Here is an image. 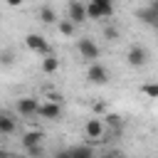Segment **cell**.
Here are the masks:
<instances>
[{
	"instance_id": "cell-1",
	"label": "cell",
	"mask_w": 158,
	"mask_h": 158,
	"mask_svg": "<svg viewBox=\"0 0 158 158\" xmlns=\"http://www.w3.org/2000/svg\"><path fill=\"white\" fill-rule=\"evenodd\" d=\"M84 136H86L89 143H99V141H104V136H106V121H104L101 116L89 118V121L84 123Z\"/></svg>"
},
{
	"instance_id": "cell-2",
	"label": "cell",
	"mask_w": 158,
	"mask_h": 158,
	"mask_svg": "<svg viewBox=\"0 0 158 158\" xmlns=\"http://www.w3.org/2000/svg\"><path fill=\"white\" fill-rule=\"evenodd\" d=\"M114 15V2H101V0H89L86 5V17L89 20H104Z\"/></svg>"
},
{
	"instance_id": "cell-3",
	"label": "cell",
	"mask_w": 158,
	"mask_h": 158,
	"mask_svg": "<svg viewBox=\"0 0 158 158\" xmlns=\"http://www.w3.org/2000/svg\"><path fill=\"white\" fill-rule=\"evenodd\" d=\"M77 52H79V57L81 59H99V54H101V49H99V44L91 40V37H79L77 40Z\"/></svg>"
},
{
	"instance_id": "cell-4",
	"label": "cell",
	"mask_w": 158,
	"mask_h": 158,
	"mask_svg": "<svg viewBox=\"0 0 158 158\" xmlns=\"http://www.w3.org/2000/svg\"><path fill=\"white\" fill-rule=\"evenodd\" d=\"M146 62H148V49H146L143 44H131L128 52H126V64L133 67V69H138V67H143Z\"/></svg>"
},
{
	"instance_id": "cell-5",
	"label": "cell",
	"mask_w": 158,
	"mask_h": 158,
	"mask_svg": "<svg viewBox=\"0 0 158 158\" xmlns=\"http://www.w3.org/2000/svg\"><path fill=\"white\" fill-rule=\"evenodd\" d=\"M86 79L91 81V84H96V86H104L106 81H109V69L101 64V62H91L89 64V69H86Z\"/></svg>"
},
{
	"instance_id": "cell-6",
	"label": "cell",
	"mask_w": 158,
	"mask_h": 158,
	"mask_svg": "<svg viewBox=\"0 0 158 158\" xmlns=\"http://www.w3.org/2000/svg\"><path fill=\"white\" fill-rule=\"evenodd\" d=\"M25 47L27 49H32V52H37V54H49V42L42 37V35H37V32H30V35H25Z\"/></svg>"
},
{
	"instance_id": "cell-7",
	"label": "cell",
	"mask_w": 158,
	"mask_h": 158,
	"mask_svg": "<svg viewBox=\"0 0 158 158\" xmlns=\"http://www.w3.org/2000/svg\"><path fill=\"white\" fill-rule=\"evenodd\" d=\"M15 109H17V114L20 116H37V111H40V101L35 99V96H20L17 99V104H15Z\"/></svg>"
},
{
	"instance_id": "cell-8",
	"label": "cell",
	"mask_w": 158,
	"mask_h": 158,
	"mask_svg": "<svg viewBox=\"0 0 158 158\" xmlns=\"http://www.w3.org/2000/svg\"><path fill=\"white\" fill-rule=\"evenodd\" d=\"M37 116L40 118H47V121H59L62 118V104H57V101H42L40 104V111H37Z\"/></svg>"
},
{
	"instance_id": "cell-9",
	"label": "cell",
	"mask_w": 158,
	"mask_h": 158,
	"mask_svg": "<svg viewBox=\"0 0 158 158\" xmlns=\"http://www.w3.org/2000/svg\"><path fill=\"white\" fill-rule=\"evenodd\" d=\"M67 15H69V20H72L74 25L89 20V17H86V5L79 2V0H69V5H67Z\"/></svg>"
},
{
	"instance_id": "cell-10",
	"label": "cell",
	"mask_w": 158,
	"mask_h": 158,
	"mask_svg": "<svg viewBox=\"0 0 158 158\" xmlns=\"http://www.w3.org/2000/svg\"><path fill=\"white\" fill-rule=\"evenodd\" d=\"M133 17H136V20H141L143 25H148V27H156V25H158V12H156L151 5L136 7V10H133Z\"/></svg>"
},
{
	"instance_id": "cell-11",
	"label": "cell",
	"mask_w": 158,
	"mask_h": 158,
	"mask_svg": "<svg viewBox=\"0 0 158 158\" xmlns=\"http://www.w3.org/2000/svg\"><path fill=\"white\" fill-rule=\"evenodd\" d=\"M101 118L106 121V128H111V136H121V131H123V118H121L118 114H111V111H106Z\"/></svg>"
},
{
	"instance_id": "cell-12",
	"label": "cell",
	"mask_w": 158,
	"mask_h": 158,
	"mask_svg": "<svg viewBox=\"0 0 158 158\" xmlns=\"http://www.w3.org/2000/svg\"><path fill=\"white\" fill-rule=\"evenodd\" d=\"M42 138H44V133L37 131V128H32V131H25V133L20 136V143H22V148H27V146H37V143H42Z\"/></svg>"
},
{
	"instance_id": "cell-13",
	"label": "cell",
	"mask_w": 158,
	"mask_h": 158,
	"mask_svg": "<svg viewBox=\"0 0 158 158\" xmlns=\"http://www.w3.org/2000/svg\"><path fill=\"white\" fill-rule=\"evenodd\" d=\"M40 67H42L44 74H54V72H59V57H54V54L49 52V54L42 57V64H40Z\"/></svg>"
},
{
	"instance_id": "cell-14",
	"label": "cell",
	"mask_w": 158,
	"mask_h": 158,
	"mask_svg": "<svg viewBox=\"0 0 158 158\" xmlns=\"http://www.w3.org/2000/svg\"><path fill=\"white\" fill-rule=\"evenodd\" d=\"M37 17H40L42 25H54V22H57V12H54V7H49V5H42V7L37 10Z\"/></svg>"
},
{
	"instance_id": "cell-15",
	"label": "cell",
	"mask_w": 158,
	"mask_h": 158,
	"mask_svg": "<svg viewBox=\"0 0 158 158\" xmlns=\"http://www.w3.org/2000/svg\"><path fill=\"white\" fill-rule=\"evenodd\" d=\"M17 128V123H15V118L10 116V114H5V111H0V136H7V133H12Z\"/></svg>"
},
{
	"instance_id": "cell-16",
	"label": "cell",
	"mask_w": 158,
	"mask_h": 158,
	"mask_svg": "<svg viewBox=\"0 0 158 158\" xmlns=\"http://www.w3.org/2000/svg\"><path fill=\"white\" fill-rule=\"evenodd\" d=\"M62 156H74V158H89L94 156V148L91 146H72L69 151H64Z\"/></svg>"
},
{
	"instance_id": "cell-17",
	"label": "cell",
	"mask_w": 158,
	"mask_h": 158,
	"mask_svg": "<svg viewBox=\"0 0 158 158\" xmlns=\"http://www.w3.org/2000/svg\"><path fill=\"white\" fill-rule=\"evenodd\" d=\"M141 94L148 99H158V81H146L141 84Z\"/></svg>"
},
{
	"instance_id": "cell-18",
	"label": "cell",
	"mask_w": 158,
	"mask_h": 158,
	"mask_svg": "<svg viewBox=\"0 0 158 158\" xmlns=\"http://www.w3.org/2000/svg\"><path fill=\"white\" fill-rule=\"evenodd\" d=\"M57 30H59V35H64V37H72L74 35V22L67 17V20H59L57 22Z\"/></svg>"
},
{
	"instance_id": "cell-19",
	"label": "cell",
	"mask_w": 158,
	"mask_h": 158,
	"mask_svg": "<svg viewBox=\"0 0 158 158\" xmlns=\"http://www.w3.org/2000/svg\"><path fill=\"white\" fill-rule=\"evenodd\" d=\"M0 64L2 67H12L15 64V52L12 49H0Z\"/></svg>"
},
{
	"instance_id": "cell-20",
	"label": "cell",
	"mask_w": 158,
	"mask_h": 158,
	"mask_svg": "<svg viewBox=\"0 0 158 158\" xmlns=\"http://www.w3.org/2000/svg\"><path fill=\"white\" fill-rule=\"evenodd\" d=\"M91 111H94L96 116H104V114H106L109 109H106V104H104V101H94V106H91Z\"/></svg>"
},
{
	"instance_id": "cell-21",
	"label": "cell",
	"mask_w": 158,
	"mask_h": 158,
	"mask_svg": "<svg viewBox=\"0 0 158 158\" xmlns=\"http://www.w3.org/2000/svg\"><path fill=\"white\" fill-rule=\"evenodd\" d=\"M25 153H27V156H42V153H44V148H42V143H37V146H27V148H25Z\"/></svg>"
},
{
	"instance_id": "cell-22",
	"label": "cell",
	"mask_w": 158,
	"mask_h": 158,
	"mask_svg": "<svg viewBox=\"0 0 158 158\" xmlns=\"http://www.w3.org/2000/svg\"><path fill=\"white\" fill-rule=\"evenodd\" d=\"M104 37L111 40V42H116V40H118V30H116V27H106V30H104Z\"/></svg>"
},
{
	"instance_id": "cell-23",
	"label": "cell",
	"mask_w": 158,
	"mask_h": 158,
	"mask_svg": "<svg viewBox=\"0 0 158 158\" xmlns=\"http://www.w3.org/2000/svg\"><path fill=\"white\" fill-rule=\"evenodd\" d=\"M47 99H49V101H57V104H62V94H57V91H49V94H47Z\"/></svg>"
},
{
	"instance_id": "cell-24",
	"label": "cell",
	"mask_w": 158,
	"mask_h": 158,
	"mask_svg": "<svg viewBox=\"0 0 158 158\" xmlns=\"http://www.w3.org/2000/svg\"><path fill=\"white\" fill-rule=\"evenodd\" d=\"M5 2H7V5H10V7H20V5H22V2H25V0H5Z\"/></svg>"
},
{
	"instance_id": "cell-25",
	"label": "cell",
	"mask_w": 158,
	"mask_h": 158,
	"mask_svg": "<svg viewBox=\"0 0 158 158\" xmlns=\"http://www.w3.org/2000/svg\"><path fill=\"white\" fill-rule=\"evenodd\" d=\"M146 5H151V7H153V10H156V12H158V0H148V2H146Z\"/></svg>"
},
{
	"instance_id": "cell-26",
	"label": "cell",
	"mask_w": 158,
	"mask_h": 158,
	"mask_svg": "<svg viewBox=\"0 0 158 158\" xmlns=\"http://www.w3.org/2000/svg\"><path fill=\"white\" fill-rule=\"evenodd\" d=\"M153 32H156V35H158V25H156V27H153Z\"/></svg>"
}]
</instances>
